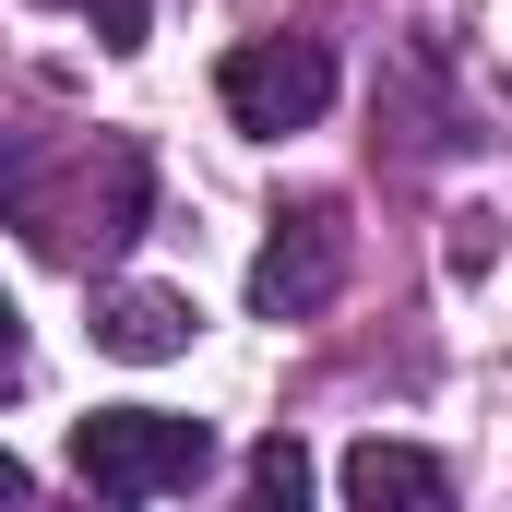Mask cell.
Here are the masks:
<instances>
[{
  "instance_id": "obj_4",
  "label": "cell",
  "mask_w": 512,
  "mask_h": 512,
  "mask_svg": "<svg viewBox=\"0 0 512 512\" xmlns=\"http://www.w3.org/2000/svg\"><path fill=\"white\" fill-rule=\"evenodd\" d=\"M334 286H346V215H334V203L274 215V239L251 251V310L262 322H310Z\"/></svg>"
},
{
  "instance_id": "obj_1",
  "label": "cell",
  "mask_w": 512,
  "mask_h": 512,
  "mask_svg": "<svg viewBox=\"0 0 512 512\" xmlns=\"http://www.w3.org/2000/svg\"><path fill=\"white\" fill-rule=\"evenodd\" d=\"M72 477L96 501H179L215 477V429L203 417H167V405H96L72 429Z\"/></svg>"
},
{
  "instance_id": "obj_8",
  "label": "cell",
  "mask_w": 512,
  "mask_h": 512,
  "mask_svg": "<svg viewBox=\"0 0 512 512\" xmlns=\"http://www.w3.org/2000/svg\"><path fill=\"white\" fill-rule=\"evenodd\" d=\"M501 262V227L489 215H453V274H489Z\"/></svg>"
},
{
  "instance_id": "obj_2",
  "label": "cell",
  "mask_w": 512,
  "mask_h": 512,
  "mask_svg": "<svg viewBox=\"0 0 512 512\" xmlns=\"http://www.w3.org/2000/svg\"><path fill=\"white\" fill-rule=\"evenodd\" d=\"M215 108L251 131V143L310 131L322 108H334V60H322L310 36H251V48H227V60H215Z\"/></svg>"
},
{
  "instance_id": "obj_3",
  "label": "cell",
  "mask_w": 512,
  "mask_h": 512,
  "mask_svg": "<svg viewBox=\"0 0 512 512\" xmlns=\"http://www.w3.org/2000/svg\"><path fill=\"white\" fill-rule=\"evenodd\" d=\"M12 215H24V239H36V251H120L131 227H143V143H96V155H84V179H72V203L12 191Z\"/></svg>"
},
{
  "instance_id": "obj_5",
  "label": "cell",
  "mask_w": 512,
  "mask_h": 512,
  "mask_svg": "<svg viewBox=\"0 0 512 512\" xmlns=\"http://www.w3.org/2000/svg\"><path fill=\"white\" fill-rule=\"evenodd\" d=\"M191 334H203L191 286H108V298H96V346H108V358H131V370L191 358Z\"/></svg>"
},
{
  "instance_id": "obj_6",
  "label": "cell",
  "mask_w": 512,
  "mask_h": 512,
  "mask_svg": "<svg viewBox=\"0 0 512 512\" xmlns=\"http://www.w3.org/2000/svg\"><path fill=\"white\" fill-rule=\"evenodd\" d=\"M334 489L358 512H453V465L417 453V441H358V453L334 465Z\"/></svg>"
},
{
  "instance_id": "obj_9",
  "label": "cell",
  "mask_w": 512,
  "mask_h": 512,
  "mask_svg": "<svg viewBox=\"0 0 512 512\" xmlns=\"http://www.w3.org/2000/svg\"><path fill=\"white\" fill-rule=\"evenodd\" d=\"M84 12H96V36H108V48H143V0H84Z\"/></svg>"
},
{
  "instance_id": "obj_7",
  "label": "cell",
  "mask_w": 512,
  "mask_h": 512,
  "mask_svg": "<svg viewBox=\"0 0 512 512\" xmlns=\"http://www.w3.org/2000/svg\"><path fill=\"white\" fill-rule=\"evenodd\" d=\"M251 501H262V512H298V501H310V453H298L286 429L251 453Z\"/></svg>"
}]
</instances>
